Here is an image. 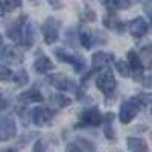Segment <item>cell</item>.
I'll return each instance as SVG.
<instances>
[{
	"mask_svg": "<svg viewBox=\"0 0 152 152\" xmlns=\"http://www.w3.org/2000/svg\"><path fill=\"white\" fill-rule=\"evenodd\" d=\"M113 120H114V113H107L105 117H104V134L111 142L116 140V132H114V128H113Z\"/></svg>",
	"mask_w": 152,
	"mask_h": 152,
	"instance_id": "obj_20",
	"label": "cell"
},
{
	"mask_svg": "<svg viewBox=\"0 0 152 152\" xmlns=\"http://www.w3.org/2000/svg\"><path fill=\"white\" fill-rule=\"evenodd\" d=\"M0 79L2 81H12L14 79V73H12L6 66H2L0 67Z\"/></svg>",
	"mask_w": 152,
	"mask_h": 152,
	"instance_id": "obj_28",
	"label": "cell"
},
{
	"mask_svg": "<svg viewBox=\"0 0 152 152\" xmlns=\"http://www.w3.org/2000/svg\"><path fill=\"white\" fill-rule=\"evenodd\" d=\"M28 20V17L26 15H21V17H18L14 23L11 24V26L6 29V35H8V38L11 41H14V43H17V44H20L21 46V34H23V24H24V21Z\"/></svg>",
	"mask_w": 152,
	"mask_h": 152,
	"instance_id": "obj_11",
	"label": "cell"
},
{
	"mask_svg": "<svg viewBox=\"0 0 152 152\" xmlns=\"http://www.w3.org/2000/svg\"><path fill=\"white\" fill-rule=\"evenodd\" d=\"M128 31H129V34L134 38H143L148 34L149 26H148V23H146V20L143 17H137L132 21L128 23Z\"/></svg>",
	"mask_w": 152,
	"mask_h": 152,
	"instance_id": "obj_12",
	"label": "cell"
},
{
	"mask_svg": "<svg viewBox=\"0 0 152 152\" xmlns=\"http://www.w3.org/2000/svg\"><path fill=\"white\" fill-rule=\"evenodd\" d=\"M142 84H143L146 88H152V75H149V76H146V78H143Z\"/></svg>",
	"mask_w": 152,
	"mask_h": 152,
	"instance_id": "obj_30",
	"label": "cell"
},
{
	"mask_svg": "<svg viewBox=\"0 0 152 152\" xmlns=\"http://www.w3.org/2000/svg\"><path fill=\"white\" fill-rule=\"evenodd\" d=\"M55 69V64L49 59V56H46L44 53H40L38 58H35V62H34V70L40 75H46L49 72H52Z\"/></svg>",
	"mask_w": 152,
	"mask_h": 152,
	"instance_id": "obj_15",
	"label": "cell"
},
{
	"mask_svg": "<svg viewBox=\"0 0 152 152\" xmlns=\"http://www.w3.org/2000/svg\"><path fill=\"white\" fill-rule=\"evenodd\" d=\"M142 102L140 99H138V96L135 97H129L122 102L120 105V110H119V119L123 125H128L134 120V117H137L138 111L142 110Z\"/></svg>",
	"mask_w": 152,
	"mask_h": 152,
	"instance_id": "obj_1",
	"label": "cell"
},
{
	"mask_svg": "<svg viewBox=\"0 0 152 152\" xmlns=\"http://www.w3.org/2000/svg\"><path fill=\"white\" fill-rule=\"evenodd\" d=\"M138 99H140L142 105L146 107L148 110H151V113H152V93H140Z\"/></svg>",
	"mask_w": 152,
	"mask_h": 152,
	"instance_id": "obj_27",
	"label": "cell"
},
{
	"mask_svg": "<svg viewBox=\"0 0 152 152\" xmlns=\"http://www.w3.org/2000/svg\"><path fill=\"white\" fill-rule=\"evenodd\" d=\"M2 59L5 62H14V64H20L23 61V53L21 50L14 49V47H8L6 44L2 46Z\"/></svg>",
	"mask_w": 152,
	"mask_h": 152,
	"instance_id": "obj_16",
	"label": "cell"
},
{
	"mask_svg": "<svg viewBox=\"0 0 152 152\" xmlns=\"http://www.w3.org/2000/svg\"><path fill=\"white\" fill-rule=\"evenodd\" d=\"M47 81H49V84L52 87H55L56 90H61V91H78L76 84L70 78H67L66 75H61V73L49 75Z\"/></svg>",
	"mask_w": 152,
	"mask_h": 152,
	"instance_id": "obj_7",
	"label": "cell"
},
{
	"mask_svg": "<svg viewBox=\"0 0 152 152\" xmlns=\"http://www.w3.org/2000/svg\"><path fill=\"white\" fill-rule=\"evenodd\" d=\"M17 135V125L11 116H2L0 119V140L6 142Z\"/></svg>",
	"mask_w": 152,
	"mask_h": 152,
	"instance_id": "obj_9",
	"label": "cell"
},
{
	"mask_svg": "<svg viewBox=\"0 0 152 152\" xmlns=\"http://www.w3.org/2000/svg\"><path fill=\"white\" fill-rule=\"evenodd\" d=\"M96 85H97L99 90L104 93V96H105L107 99H110V97L114 94V91H116V87H117V82H116V78H114L111 69H105V70H102V72L97 75Z\"/></svg>",
	"mask_w": 152,
	"mask_h": 152,
	"instance_id": "obj_3",
	"label": "cell"
},
{
	"mask_svg": "<svg viewBox=\"0 0 152 152\" xmlns=\"http://www.w3.org/2000/svg\"><path fill=\"white\" fill-rule=\"evenodd\" d=\"M114 62V55L110 52H102L97 50L91 56V73L93 72H102L105 69H110V66Z\"/></svg>",
	"mask_w": 152,
	"mask_h": 152,
	"instance_id": "obj_6",
	"label": "cell"
},
{
	"mask_svg": "<svg viewBox=\"0 0 152 152\" xmlns=\"http://www.w3.org/2000/svg\"><path fill=\"white\" fill-rule=\"evenodd\" d=\"M53 53H55V56L58 58V61L73 66L75 70L78 72V73L84 72V69H85V61H84L79 55H75V53L69 52V50H66V49H61V47L55 49Z\"/></svg>",
	"mask_w": 152,
	"mask_h": 152,
	"instance_id": "obj_4",
	"label": "cell"
},
{
	"mask_svg": "<svg viewBox=\"0 0 152 152\" xmlns=\"http://www.w3.org/2000/svg\"><path fill=\"white\" fill-rule=\"evenodd\" d=\"M128 62H129V66H131V72L134 73V79L135 81H143V73H145V64H143V61H142V56L138 55L134 49H131L129 52H128Z\"/></svg>",
	"mask_w": 152,
	"mask_h": 152,
	"instance_id": "obj_8",
	"label": "cell"
},
{
	"mask_svg": "<svg viewBox=\"0 0 152 152\" xmlns=\"http://www.w3.org/2000/svg\"><path fill=\"white\" fill-rule=\"evenodd\" d=\"M116 69H117V72L123 76V78H128V76L132 73L131 72V66H129V62L128 61H116Z\"/></svg>",
	"mask_w": 152,
	"mask_h": 152,
	"instance_id": "obj_24",
	"label": "cell"
},
{
	"mask_svg": "<svg viewBox=\"0 0 152 152\" xmlns=\"http://www.w3.org/2000/svg\"><path fill=\"white\" fill-rule=\"evenodd\" d=\"M49 3L50 5H52L55 9H58V8H61V2H59V0H49Z\"/></svg>",
	"mask_w": 152,
	"mask_h": 152,
	"instance_id": "obj_32",
	"label": "cell"
},
{
	"mask_svg": "<svg viewBox=\"0 0 152 152\" xmlns=\"http://www.w3.org/2000/svg\"><path fill=\"white\" fill-rule=\"evenodd\" d=\"M31 117L35 126H46V125H50V122H52L53 113H50V110L44 107H37L31 111Z\"/></svg>",
	"mask_w": 152,
	"mask_h": 152,
	"instance_id": "obj_10",
	"label": "cell"
},
{
	"mask_svg": "<svg viewBox=\"0 0 152 152\" xmlns=\"http://www.w3.org/2000/svg\"><path fill=\"white\" fill-rule=\"evenodd\" d=\"M104 117L102 113L97 107H90L81 111L79 114V120L75 125V128H87V126H91V128H96V126L104 123Z\"/></svg>",
	"mask_w": 152,
	"mask_h": 152,
	"instance_id": "obj_2",
	"label": "cell"
},
{
	"mask_svg": "<svg viewBox=\"0 0 152 152\" xmlns=\"http://www.w3.org/2000/svg\"><path fill=\"white\" fill-rule=\"evenodd\" d=\"M104 24L108 28V29H111V31H114V32H117V34H120V32H123V23L117 18V15L114 14V12L111 11V12H108V14L105 15V18H104Z\"/></svg>",
	"mask_w": 152,
	"mask_h": 152,
	"instance_id": "obj_17",
	"label": "cell"
},
{
	"mask_svg": "<svg viewBox=\"0 0 152 152\" xmlns=\"http://www.w3.org/2000/svg\"><path fill=\"white\" fill-rule=\"evenodd\" d=\"M149 2H152V0H149Z\"/></svg>",
	"mask_w": 152,
	"mask_h": 152,
	"instance_id": "obj_35",
	"label": "cell"
},
{
	"mask_svg": "<svg viewBox=\"0 0 152 152\" xmlns=\"http://www.w3.org/2000/svg\"><path fill=\"white\" fill-rule=\"evenodd\" d=\"M35 41V26L29 21V18L23 24V34H21V47L31 49Z\"/></svg>",
	"mask_w": 152,
	"mask_h": 152,
	"instance_id": "obj_13",
	"label": "cell"
},
{
	"mask_svg": "<svg viewBox=\"0 0 152 152\" xmlns=\"http://www.w3.org/2000/svg\"><path fill=\"white\" fill-rule=\"evenodd\" d=\"M23 0H2V15H6L8 12H12L14 9L20 8Z\"/></svg>",
	"mask_w": 152,
	"mask_h": 152,
	"instance_id": "obj_23",
	"label": "cell"
},
{
	"mask_svg": "<svg viewBox=\"0 0 152 152\" xmlns=\"http://www.w3.org/2000/svg\"><path fill=\"white\" fill-rule=\"evenodd\" d=\"M78 38H79V43H81L85 49H91V47L97 43L96 35H94L93 32H90L88 29H85V28H81V29H79Z\"/></svg>",
	"mask_w": 152,
	"mask_h": 152,
	"instance_id": "obj_18",
	"label": "cell"
},
{
	"mask_svg": "<svg viewBox=\"0 0 152 152\" xmlns=\"http://www.w3.org/2000/svg\"><path fill=\"white\" fill-rule=\"evenodd\" d=\"M140 56H142V61H143V64L148 70H152V43L142 47L140 50Z\"/></svg>",
	"mask_w": 152,
	"mask_h": 152,
	"instance_id": "obj_22",
	"label": "cell"
},
{
	"mask_svg": "<svg viewBox=\"0 0 152 152\" xmlns=\"http://www.w3.org/2000/svg\"><path fill=\"white\" fill-rule=\"evenodd\" d=\"M12 81H14L17 85L23 87V85H26L29 82V75L26 73V70H18L17 73H14V79Z\"/></svg>",
	"mask_w": 152,
	"mask_h": 152,
	"instance_id": "obj_25",
	"label": "cell"
},
{
	"mask_svg": "<svg viewBox=\"0 0 152 152\" xmlns=\"http://www.w3.org/2000/svg\"><path fill=\"white\" fill-rule=\"evenodd\" d=\"M66 152H85V149L78 143V142H75V143H70V145H67V148H66Z\"/></svg>",
	"mask_w": 152,
	"mask_h": 152,
	"instance_id": "obj_29",
	"label": "cell"
},
{
	"mask_svg": "<svg viewBox=\"0 0 152 152\" xmlns=\"http://www.w3.org/2000/svg\"><path fill=\"white\" fill-rule=\"evenodd\" d=\"M126 146L131 152H148V143L140 137H128Z\"/></svg>",
	"mask_w": 152,
	"mask_h": 152,
	"instance_id": "obj_19",
	"label": "cell"
},
{
	"mask_svg": "<svg viewBox=\"0 0 152 152\" xmlns=\"http://www.w3.org/2000/svg\"><path fill=\"white\" fill-rule=\"evenodd\" d=\"M132 5V0H105V6L110 11H120V9H128Z\"/></svg>",
	"mask_w": 152,
	"mask_h": 152,
	"instance_id": "obj_21",
	"label": "cell"
},
{
	"mask_svg": "<svg viewBox=\"0 0 152 152\" xmlns=\"http://www.w3.org/2000/svg\"><path fill=\"white\" fill-rule=\"evenodd\" d=\"M34 152H44V148H43V143H41V142H37V143H35Z\"/></svg>",
	"mask_w": 152,
	"mask_h": 152,
	"instance_id": "obj_31",
	"label": "cell"
},
{
	"mask_svg": "<svg viewBox=\"0 0 152 152\" xmlns=\"http://www.w3.org/2000/svg\"><path fill=\"white\" fill-rule=\"evenodd\" d=\"M59 21L53 17H50L44 21L43 28H41V32H43V37H44V43L46 44H55L58 40H59Z\"/></svg>",
	"mask_w": 152,
	"mask_h": 152,
	"instance_id": "obj_5",
	"label": "cell"
},
{
	"mask_svg": "<svg viewBox=\"0 0 152 152\" xmlns=\"http://www.w3.org/2000/svg\"><path fill=\"white\" fill-rule=\"evenodd\" d=\"M151 21H152V11H151Z\"/></svg>",
	"mask_w": 152,
	"mask_h": 152,
	"instance_id": "obj_34",
	"label": "cell"
},
{
	"mask_svg": "<svg viewBox=\"0 0 152 152\" xmlns=\"http://www.w3.org/2000/svg\"><path fill=\"white\" fill-rule=\"evenodd\" d=\"M2 152H14V149H5V151H2Z\"/></svg>",
	"mask_w": 152,
	"mask_h": 152,
	"instance_id": "obj_33",
	"label": "cell"
},
{
	"mask_svg": "<svg viewBox=\"0 0 152 152\" xmlns=\"http://www.w3.org/2000/svg\"><path fill=\"white\" fill-rule=\"evenodd\" d=\"M18 102L23 104V105H28V104H40L44 100L43 94L40 90H37V88H31V90H26L24 93L18 94Z\"/></svg>",
	"mask_w": 152,
	"mask_h": 152,
	"instance_id": "obj_14",
	"label": "cell"
},
{
	"mask_svg": "<svg viewBox=\"0 0 152 152\" xmlns=\"http://www.w3.org/2000/svg\"><path fill=\"white\" fill-rule=\"evenodd\" d=\"M53 102H55L59 108H64V107H69V105L72 104V99H70L69 96H64V94L58 93V94L53 96Z\"/></svg>",
	"mask_w": 152,
	"mask_h": 152,
	"instance_id": "obj_26",
	"label": "cell"
}]
</instances>
